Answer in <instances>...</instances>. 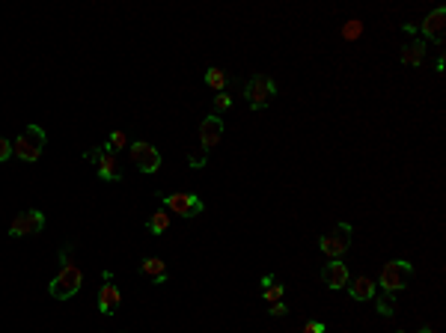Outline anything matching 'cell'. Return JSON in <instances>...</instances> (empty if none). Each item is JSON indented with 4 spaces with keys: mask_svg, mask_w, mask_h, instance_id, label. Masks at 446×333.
<instances>
[{
    "mask_svg": "<svg viewBox=\"0 0 446 333\" xmlns=\"http://www.w3.org/2000/svg\"><path fill=\"white\" fill-rule=\"evenodd\" d=\"M45 143H48V134H45L42 125H27L21 134L12 140V155L24 164H36L45 152Z\"/></svg>",
    "mask_w": 446,
    "mask_h": 333,
    "instance_id": "1",
    "label": "cell"
},
{
    "mask_svg": "<svg viewBox=\"0 0 446 333\" xmlns=\"http://www.w3.org/2000/svg\"><path fill=\"white\" fill-rule=\"evenodd\" d=\"M80 286H84V271H80L75 262H66L60 268V274L51 279L48 291H51V298H57V301H69L80 291Z\"/></svg>",
    "mask_w": 446,
    "mask_h": 333,
    "instance_id": "2",
    "label": "cell"
},
{
    "mask_svg": "<svg viewBox=\"0 0 446 333\" xmlns=\"http://www.w3.org/2000/svg\"><path fill=\"white\" fill-rule=\"evenodd\" d=\"M87 161L96 167L99 179L104 182H123V170H119V155L113 149H107V146H96V149H87L84 152Z\"/></svg>",
    "mask_w": 446,
    "mask_h": 333,
    "instance_id": "3",
    "label": "cell"
},
{
    "mask_svg": "<svg viewBox=\"0 0 446 333\" xmlns=\"http://www.w3.org/2000/svg\"><path fill=\"white\" fill-rule=\"evenodd\" d=\"M161 203H164V211H170V215H179V218H197L202 215V208H206V203L191 194V191H173V194H164L161 196Z\"/></svg>",
    "mask_w": 446,
    "mask_h": 333,
    "instance_id": "4",
    "label": "cell"
},
{
    "mask_svg": "<svg viewBox=\"0 0 446 333\" xmlns=\"http://www.w3.org/2000/svg\"><path fill=\"white\" fill-rule=\"evenodd\" d=\"M351 235H354V230H351V223H336L330 232H324L318 238V247L328 259H342L348 247H351Z\"/></svg>",
    "mask_w": 446,
    "mask_h": 333,
    "instance_id": "5",
    "label": "cell"
},
{
    "mask_svg": "<svg viewBox=\"0 0 446 333\" xmlns=\"http://www.w3.org/2000/svg\"><path fill=\"white\" fill-rule=\"evenodd\" d=\"M411 277H414V265L411 262H404V259H390L384 268H381V289L390 291V295H396V291H402L404 286L411 283Z\"/></svg>",
    "mask_w": 446,
    "mask_h": 333,
    "instance_id": "6",
    "label": "cell"
},
{
    "mask_svg": "<svg viewBox=\"0 0 446 333\" xmlns=\"http://www.w3.org/2000/svg\"><path fill=\"white\" fill-rule=\"evenodd\" d=\"M274 96H277V84H274V77H268V75L250 77L247 87H244V99L253 111H265L268 104L274 101Z\"/></svg>",
    "mask_w": 446,
    "mask_h": 333,
    "instance_id": "7",
    "label": "cell"
},
{
    "mask_svg": "<svg viewBox=\"0 0 446 333\" xmlns=\"http://www.w3.org/2000/svg\"><path fill=\"white\" fill-rule=\"evenodd\" d=\"M131 161L134 167H137L140 172H146V176H152V172H158L161 167V152H158V146L152 143H146V140H137V143H131Z\"/></svg>",
    "mask_w": 446,
    "mask_h": 333,
    "instance_id": "8",
    "label": "cell"
},
{
    "mask_svg": "<svg viewBox=\"0 0 446 333\" xmlns=\"http://www.w3.org/2000/svg\"><path fill=\"white\" fill-rule=\"evenodd\" d=\"M45 230V215L39 208H30V211H21V215L12 218L9 223V235L12 238H24V235H39Z\"/></svg>",
    "mask_w": 446,
    "mask_h": 333,
    "instance_id": "9",
    "label": "cell"
},
{
    "mask_svg": "<svg viewBox=\"0 0 446 333\" xmlns=\"http://www.w3.org/2000/svg\"><path fill=\"white\" fill-rule=\"evenodd\" d=\"M443 36H446V9L438 6V9H431L428 15L423 18L420 24V39H426V42H443Z\"/></svg>",
    "mask_w": 446,
    "mask_h": 333,
    "instance_id": "10",
    "label": "cell"
},
{
    "mask_svg": "<svg viewBox=\"0 0 446 333\" xmlns=\"http://www.w3.org/2000/svg\"><path fill=\"white\" fill-rule=\"evenodd\" d=\"M223 140V119L218 116V113H209L206 119L199 122V146L202 149H214Z\"/></svg>",
    "mask_w": 446,
    "mask_h": 333,
    "instance_id": "11",
    "label": "cell"
},
{
    "mask_svg": "<svg viewBox=\"0 0 446 333\" xmlns=\"http://www.w3.org/2000/svg\"><path fill=\"white\" fill-rule=\"evenodd\" d=\"M321 283L328 286V289H333V291L345 289V286L351 283V271H348V265H345V262H340V259H330V262L321 268Z\"/></svg>",
    "mask_w": 446,
    "mask_h": 333,
    "instance_id": "12",
    "label": "cell"
},
{
    "mask_svg": "<svg viewBox=\"0 0 446 333\" xmlns=\"http://www.w3.org/2000/svg\"><path fill=\"white\" fill-rule=\"evenodd\" d=\"M119 303H123V295H119V289L113 283H104L99 289V310L101 315H113L119 310Z\"/></svg>",
    "mask_w": 446,
    "mask_h": 333,
    "instance_id": "13",
    "label": "cell"
},
{
    "mask_svg": "<svg viewBox=\"0 0 446 333\" xmlns=\"http://www.w3.org/2000/svg\"><path fill=\"white\" fill-rule=\"evenodd\" d=\"M137 271H140L143 277H149V279H155L158 286H164V283H167V262H164V259H158V256L143 259Z\"/></svg>",
    "mask_w": 446,
    "mask_h": 333,
    "instance_id": "14",
    "label": "cell"
},
{
    "mask_svg": "<svg viewBox=\"0 0 446 333\" xmlns=\"http://www.w3.org/2000/svg\"><path fill=\"white\" fill-rule=\"evenodd\" d=\"M426 51H428V42H426V39H414L411 45H404V48H402L399 60H402L404 65H423V63H426Z\"/></svg>",
    "mask_w": 446,
    "mask_h": 333,
    "instance_id": "15",
    "label": "cell"
},
{
    "mask_svg": "<svg viewBox=\"0 0 446 333\" xmlns=\"http://www.w3.org/2000/svg\"><path fill=\"white\" fill-rule=\"evenodd\" d=\"M348 295L351 301H372L375 298V279L372 277H357L354 283H348Z\"/></svg>",
    "mask_w": 446,
    "mask_h": 333,
    "instance_id": "16",
    "label": "cell"
},
{
    "mask_svg": "<svg viewBox=\"0 0 446 333\" xmlns=\"http://www.w3.org/2000/svg\"><path fill=\"white\" fill-rule=\"evenodd\" d=\"M146 226H149V232H152V235H164V232L170 230V215H167L164 208H161V211H155V215L149 218Z\"/></svg>",
    "mask_w": 446,
    "mask_h": 333,
    "instance_id": "17",
    "label": "cell"
},
{
    "mask_svg": "<svg viewBox=\"0 0 446 333\" xmlns=\"http://www.w3.org/2000/svg\"><path fill=\"white\" fill-rule=\"evenodd\" d=\"M206 87L214 89V92H226V72L211 65V69L206 72Z\"/></svg>",
    "mask_w": 446,
    "mask_h": 333,
    "instance_id": "18",
    "label": "cell"
},
{
    "mask_svg": "<svg viewBox=\"0 0 446 333\" xmlns=\"http://www.w3.org/2000/svg\"><path fill=\"white\" fill-rule=\"evenodd\" d=\"M375 310H378V315H384V318H393V315H396V298L390 295V291H384V295L375 301Z\"/></svg>",
    "mask_w": 446,
    "mask_h": 333,
    "instance_id": "19",
    "label": "cell"
},
{
    "mask_svg": "<svg viewBox=\"0 0 446 333\" xmlns=\"http://www.w3.org/2000/svg\"><path fill=\"white\" fill-rule=\"evenodd\" d=\"M283 298H286V286H280L277 279H274L271 286L262 289V301H268V303H277V301H283Z\"/></svg>",
    "mask_w": 446,
    "mask_h": 333,
    "instance_id": "20",
    "label": "cell"
},
{
    "mask_svg": "<svg viewBox=\"0 0 446 333\" xmlns=\"http://www.w3.org/2000/svg\"><path fill=\"white\" fill-rule=\"evenodd\" d=\"M206 161H209V152L202 149V146H197V149L187 152V164H191L194 170H202V167H206Z\"/></svg>",
    "mask_w": 446,
    "mask_h": 333,
    "instance_id": "21",
    "label": "cell"
},
{
    "mask_svg": "<svg viewBox=\"0 0 446 333\" xmlns=\"http://www.w3.org/2000/svg\"><path fill=\"white\" fill-rule=\"evenodd\" d=\"M229 108H233V96H229V92H218V96H214V113H226Z\"/></svg>",
    "mask_w": 446,
    "mask_h": 333,
    "instance_id": "22",
    "label": "cell"
},
{
    "mask_svg": "<svg viewBox=\"0 0 446 333\" xmlns=\"http://www.w3.org/2000/svg\"><path fill=\"white\" fill-rule=\"evenodd\" d=\"M342 36L348 39V42H354V39H360V36H363V24H360V21H345Z\"/></svg>",
    "mask_w": 446,
    "mask_h": 333,
    "instance_id": "23",
    "label": "cell"
},
{
    "mask_svg": "<svg viewBox=\"0 0 446 333\" xmlns=\"http://www.w3.org/2000/svg\"><path fill=\"white\" fill-rule=\"evenodd\" d=\"M125 134L123 131H111V137H107V149H113V152H119V149H125Z\"/></svg>",
    "mask_w": 446,
    "mask_h": 333,
    "instance_id": "24",
    "label": "cell"
},
{
    "mask_svg": "<svg viewBox=\"0 0 446 333\" xmlns=\"http://www.w3.org/2000/svg\"><path fill=\"white\" fill-rule=\"evenodd\" d=\"M9 158H12V140L0 137V161H9Z\"/></svg>",
    "mask_w": 446,
    "mask_h": 333,
    "instance_id": "25",
    "label": "cell"
},
{
    "mask_svg": "<svg viewBox=\"0 0 446 333\" xmlns=\"http://www.w3.org/2000/svg\"><path fill=\"white\" fill-rule=\"evenodd\" d=\"M268 313H271L274 318H280V315H286V313H289V306L283 303V301H277V303H271V310H268Z\"/></svg>",
    "mask_w": 446,
    "mask_h": 333,
    "instance_id": "26",
    "label": "cell"
},
{
    "mask_svg": "<svg viewBox=\"0 0 446 333\" xmlns=\"http://www.w3.org/2000/svg\"><path fill=\"white\" fill-rule=\"evenodd\" d=\"M328 327H324V322H309L306 327H304V333H324Z\"/></svg>",
    "mask_w": 446,
    "mask_h": 333,
    "instance_id": "27",
    "label": "cell"
},
{
    "mask_svg": "<svg viewBox=\"0 0 446 333\" xmlns=\"http://www.w3.org/2000/svg\"><path fill=\"white\" fill-rule=\"evenodd\" d=\"M416 333H431V327L426 325V327H420V330H416Z\"/></svg>",
    "mask_w": 446,
    "mask_h": 333,
    "instance_id": "28",
    "label": "cell"
},
{
    "mask_svg": "<svg viewBox=\"0 0 446 333\" xmlns=\"http://www.w3.org/2000/svg\"><path fill=\"white\" fill-rule=\"evenodd\" d=\"M396 333H408V330H396Z\"/></svg>",
    "mask_w": 446,
    "mask_h": 333,
    "instance_id": "29",
    "label": "cell"
}]
</instances>
